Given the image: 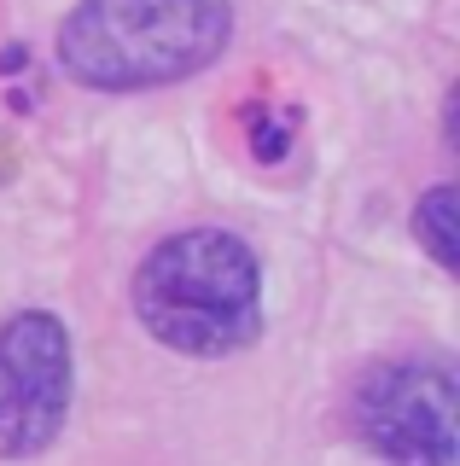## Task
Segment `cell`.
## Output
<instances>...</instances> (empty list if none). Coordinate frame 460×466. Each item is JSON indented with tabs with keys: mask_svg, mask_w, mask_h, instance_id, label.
I'll list each match as a JSON object with an SVG mask.
<instances>
[{
	"mask_svg": "<svg viewBox=\"0 0 460 466\" xmlns=\"http://www.w3.org/2000/svg\"><path fill=\"white\" fill-rule=\"evenodd\" d=\"M455 210H460L455 187H431V193H425L420 204H414V233H420V245H425V251L443 262V268H455V262H460Z\"/></svg>",
	"mask_w": 460,
	"mask_h": 466,
	"instance_id": "cell-5",
	"label": "cell"
},
{
	"mask_svg": "<svg viewBox=\"0 0 460 466\" xmlns=\"http://www.w3.org/2000/svg\"><path fill=\"white\" fill-rule=\"evenodd\" d=\"M70 408V339L53 315L24 309L0 327V461H30Z\"/></svg>",
	"mask_w": 460,
	"mask_h": 466,
	"instance_id": "cell-4",
	"label": "cell"
},
{
	"mask_svg": "<svg viewBox=\"0 0 460 466\" xmlns=\"http://www.w3.org/2000/svg\"><path fill=\"white\" fill-rule=\"evenodd\" d=\"M234 41L227 0H82L59 29V65L82 87L135 94L186 82Z\"/></svg>",
	"mask_w": 460,
	"mask_h": 466,
	"instance_id": "cell-2",
	"label": "cell"
},
{
	"mask_svg": "<svg viewBox=\"0 0 460 466\" xmlns=\"http://www.w3.org/2000/svg\"><path fill=\"white\" fill-rule=\"evenodd\" d=\"M355 426L385 466H455V373L443 361H385L355 385Z\"/></svg>",
	"mask_w": 460,
	"mask_h": 466,
	"instance_id": "cell-3",
	"label": "cell"
},
{
	"mask_svg": "<svg viewBox=\"0 0 460 466\" xmlns=\"http://www.w3.org/2000/svg\"><path fill=\"white\" fill-rule=\"evenodd\" d=\"M135 315L164 350L234 356L263 332V268L222 228L175 233L135 268Z\"/></svg>",
	"mask_w": 460,
	"mask_h": 466,
	"instance_id": "cell-1",
	"label": "cell"
}]
</instances>
